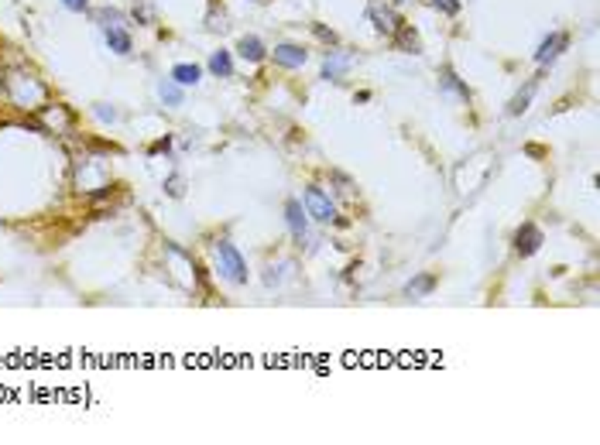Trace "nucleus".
I'll return each mask as SVG.
<instances>
[{"mask_svg":"<svg viewBox=\"0 0 600 445\" xmlns=\"http://www.w3.org/2000/svg\"><path fill=\"white\" fill-rule=\"evenodd\" d=\"M432 3H436L443 14H456V10H460V0H432Z\"/></svg>","mask_w":600,"mask_h":445,"instance_id":"obj_19","label":"nucleus"},{"mask_svg":"<svg viewBox=\"0 0 600 445\" xmlns=\"http://www.w3.org/2000/svg\"><path fill=\"white\" fill-rule=\"evenodd\" d=\"M539 247H542V230H539L535 223H525V226L518 230V237H514V250H518V257H532Z\"/></svg>","mask_w":600,"mask_h":445,"instance_id":"obj_4","label":"nucleus"},{"mask_svg":"<svg viewBox=\"0 0 600 445\" xmlns=\"http://www.w3.org/2000/svg\"><path fill=\"white\" fill-rule=\"evenodd\" d=\"M566 45H570V38H566L563 31H552V34H549V38H545V41L539 45V52H535V62H539V66H552V62H556V59H559V55L566 52Z\"/></svg>","mask_w":600,"mask_h":445,"instance_id":"obj_3","label":"nucleus"},{"mask_svg":"<svg viewBox=\"0 0 600 445\" xmlns=\"http://www.w3.org/2000/svg\"><path fill=\"white\" fill-rule=\"evenodd\" d=\"M69 10H86V0H62Z\"/></svg>","mask_w":600,"mask_h":445,"instance_id":"obj_22","label":"nucleus"},{"mask_svg":"<svg viewBox=\"0 0 600 445\" xmlns=\"http://www.w3.org/2000/svg\"><path fill=\"white\" fill-rule=\"evenodd\" d=\"M432 288H436V277H432V274H418L415 281H408V288H405V291H408L412 298H422V295H429Z\"/></svg>","mask_w":600,"mask_h":445,"instance_id":"obj_14","label":"nucleus"},{"mask_svg":"<svg viewBox=\"0 0 600 445\" xmlns=\"http://www.w3.org/2000/svg\"><path fill=\"white\" fill-rule=\"evenodd\" d=\"M535 89H539V79H528V86H525L521 92H518V96H514V99H511L507 113H511V117H518V113H521V110H525V106L532 103V92H535Z\"/></svg>","mask_w":600,"mask_h":445,"instance_id":"obj_12","label":"nucleus"},{"mask_svg":"<svg viewBox=\"0 0 600 445\" xmlns=\"http://www.w3.org/2000/svg\"><path fill=\"white\" fill-rule=\"evenodd\" d=\"M97 117H100V120H113V117H117V113H113V110H106V106H97Z\"/></svg>","mask_w":600,"mask_h":445,"instance_id":"obj_21","label":"nucleus"},{"mask_svg":"<svg viewBox=\"0 0 600 445\" xmlns=\"http://www.w3.org/2000/svg\"><path fill=\"white\" fill-rule=\"evenodd\" d=\"M443 86H446V89H453V92H460L463 99H470V89L463 86V83H460V79H456L453 72H443Z\"/></svg>","mask_w":600,"mask_h":445,"instance_id":"obj_17","label":"nucleus"},{"mask_svg":"<svg viewBox=\"0 0 600 445\" xmlns=\"http://www.w3.org/2000/svg\"><path fill=\"white\" fill-rule=\"evenodd\" d=\"M367 17L374 21V28L378 31H385V34H395L401 28V21H398V14L388 7V3H381V0H371L367 3Z\"/></svg>","mask_w":600,"mask_h":445,"instance_id":"obj_2","label":"nucleus"},{"mask_svg":"<svg viewBox=\"0 0 600 445\" xmlns=\"http://www.w3.org/2000/svg\"><path fill=\"white\" fill-rule=\"evenodd\" d=\"M172 79L179 86H196L200 83V66H175L172 69Z\"/></svg>","mask_w":600,"mask_h":445,"instance_id":"obj_13","label":"nucleus"},{"mask_svg":"<svg viewBox=\"0 0 600 445\" xmlns=\"http://www.w3.org/2000/svg\"><path fill=\"white\" fill-rule=\"evenodd\" d=\"M237 52H240V55H244L247 62H261V59H264V45H261V41H258L254 34H251V38H240Z\"/></svg>","mask_w":600,"mask_h":445,"instance_id":"obj_10","label":"nucleus"},{"mask_svg":"<svg viewBox=\"0 0 600 445\" xmlns=\"http://www.w3.org/2000/svg\"><path fill=\"white\" fill-rule=\"evenodd\" d=\"M168 192H172V195H182V181H179V178H168Z\"/></svg>","mask_w":600,"mask_h":445,"instance_id":"obj_20","label":"nucleus"},{"mask_svg":"<svg viewBox=\"0 0 600 445\" xmlns=\"http://www.w3.org/2000/svg\"><path fill=\"white\" fill-rule=\"evenodd\" d=\"M158 96H162V99H165L168 106H179V103H182V89L175 86V83H168V79H165V83L158 86Z\"/></svg>","mask_w":600,"mask_h":445,"instance_id":"obj_16","label":"nucleus"},{"mask_svg":"<svg viewBox=\"0 0 600 445\" xmlns=\"http://www.w3.org/2000/svg\"><path fill=\"white\" fill-rule=\"evenodd\" d=\"M285 216H289V226H292V233H296V237H305V216H302V202H296V199H292V202H289V206H285Z\"/></svg>","mask_w":600,"mask_h":445,"instance_id":"obj_11","label":"nucleus"},{"mask_svg":"<svg viewBox=\"0 0 600 445\" xmlns=\"http://www.w3.org/2000/svg\"><path fill=\"white\" fill-rule=\"evenodd\" d=\"M305 209H309V216L319 219V223H329V219H333V202H329L319 188H305Z\"/></svg>","mask_w":600,"mask_h":445,"instance_id":"obj_5","label":"nucleus"},{"mask_svg":"<svg viewBox=\"0 0 600 445\" xmlns=\"http://www.w3.org/2000/svg\"><path fill=\"white\" fill-rule=\"evenodd\" d=\"M312 31H316V38H319V41H329V45H336V34H333L329 28H322V24H312Z\"/></svg>","mask_w":600,"mask_h":445,"instance_id":"obj_18","label":"nucleus"},{"mask_svg":"<svg viewBox=\"0 0 600 445\" xmlns=\"http://www.w3.org/2000/svg\"><path fill=\"white\" fill-rule=\"evenodd\" d=\"M209 72H213V76H220V79H230V76H233L230 52H213V59H209Z\"/></svg>","mask_w":600,"mask_h":445,"instance_id":"obj_8","label":"nucleus"},{"mask_svg":"<svg viewBox=\"0 0 600 445\" xmlns=\"http://www.w3.org/2000/svg\"><path fill=\"white\" fill-rule=\"evenodd\" d=\"M395 34H398V45L405 48V52H412V55H415V52H422V45H418V34H415L412 28H398Z\"/></svg>","mask_w":600,"mask_h":445,"instance_id":"obj_15","label":"nucleus"},{"mask_svg":"<svg viewBox=\"0 0 600 445\" xmlns=\"http://www.w3.org/2000/svg\"><path fill=\"white\" fill-rule=\"evenodd\" d=\"M106 45H110L117 55H127V52H130V34L120 31V28H106Z\"/></svg>","mask_w":600,"mask_h":445,"instance_id":"obj_9","label":"nucleus"},{"mask_svg":"<svg viewBox=\"0 0 600 445\" xmlns=\"http://www.w3.org/2000/svg\"><path fill=\"white\" fill-rule=\"evenodd\" d=\"M216 264L223 270V277H230L233 284L247 281V264H244V257L237 254L233 244H216Z\"/></svg>","mask_w":600,"mask_h":445,"instance_id":"obj_1","label":"nucleus"},{"mask_svg":"<svg viewBox=\"0 0 600 445\" xmlns=\"http://www.w3.org/2000/svg\"><path fill=\"white\" fill-rule=\"evenodd\" d=\"M305 59H309V55L302 52L299 45H278V48H275V62L285 66V69H302Z\"/></svg>","mask_w":600,"mask_h":445,"instance_id":"obj_6","label":"nucleus"},{"mask_svg":"<svg viewBox=\"0 0 600 445\" xmlns=\"http://www.w3.org/2000/svg\"><path fill=\"white\" fill-rule=\"evenodd\" d=\"M347 69H350V59H347V55H329V59L322 62V76H326V79H333V83H336V79H343V72H347Z\"/></svg>","mask_w":600,"mask_h":445,"instance_id":"obj_7","label":"nucleus"}]
</instances>
